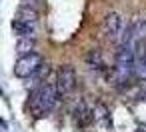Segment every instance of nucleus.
I'll return each mask as SVG.
<instances>
[{
  "label": "nucleus",
  "instance_id": "7",
  "mask_svg": "<svg viewBox=\"0 0 146 132\" xmlns=\"http://www.w3.org/2000/svg\"><path fill=\"white\" fill-rule=\"evenodd\" d=\"M12 30H14L20 38H24V36H34V24H28V22H24V20H20V18H14V20H12Z\"/></svg>",
  "mask_w": 146,
  "mask_h": 132
},
{
  "label": "nucleus",
  "instance_id": "4",
  "mask_svg": "<svg viewBox=\"0 0 146 132\" xmlns=\"http://www.w3.org/2000/svg\"><path fill=\"white\" fill-rule=\"evenodd\" d=\"M54 84H56V90L60 96H66L74 90L76 86V70L70 66V64H62L58 70H56V76H54Z\"/></svg>",
  "mask_w": 146,
  "mask_h": 132
},
{
  "label": "nucleus",
  "instance_id": "6",
  "mask_svg": "<svg viewBox=\"0 0 146 132\" xmlns=\"http://www.w3.org/2000/svg\"><path fill=\"white\" fill-rule=\"evenodd\" d=\"M128 26H130V30H132L134 42H136V40H146V18H136V20H132Z\"/></svg>",
  "mask_w": 146,
  "mask_h": 132
},
{
  "label": "nucleus",
  "instance_id": "2",
  "mask_svg": "<svg viewBox=\"0 0 146 132\" xmlns=\"http://www.w3.org/2000/svg\"><path fill=\"white\" fill-rule=\"evenodd\" d=\"M42 66H44V62H42V56H40L38 52L22 54V56L16 60V64H14V74H16L18 78H30V76H34Z\"/></svg>",
  "mask_w": 146,
  "mask_h": 132
},
{
  "label": "nucleus",
  "instance_id": "9",
  "mask_svg": "<svg viewBox=\"0 0 146 132\" xmlns=\"http://www.w3.org/2000/svg\"><path fill=\"white\" fill-rule=\"evenodd\" d=\"M34 46H36L34 36H24V38H20V40H18L16 50H18V52H20V56H22V54H30V52H34Z\"/></svg>",
  "mask_w": 146,
  "mask_h": 132
},
{
  "label": "nucleus",
  "instance_id": "8",
  "mask_svg": "<svg viewBox=\"0 0 146 132\" xmlns=\"http://www.w3.org/2000/svg\"><path fill=\"white\" fill-rule=\"evenodd\" d=\"M86 64L90 66V68H96V70H100L102 66H104V60H102V52L98 50V48H92L88 54H86Z\"/></svg>",
  "mask_w": 146,
  "mask_h": 132
},
{
  "label": "nucleus",
  "instance_id": "1",
  "mask_svg": "<svg viewBox=\"0 0 146 132\" xmlns=\"http://www.w3.org/2000/svg\"><path fill=\"white\" fill-rule=\"evenodd\" d=\"M58 98H60V94H58V90H56V84L44 80V82H40L38 88L30 94V112L40 118V116L48 114V112L54 108V104H56Z\"/></svg>",
  "mask_w": 146,
  "mask_h": 132
},
{
  "label": "nucleus",
  "instance_id": "5",
  "mask_svg": "<svg viewBox=\"0 0 146 132\" xmlns=\"http://www.w3.org/2000/svg\"><path fill=\"white\" fill-rule=\"evenodd\" d=\"M72 116H74V120H76L80 126H84V124H88V122L92 120V110L80 100V102H76V106H74V110H72Z\"/></svg>",
  "mask_w": 146,
  "mask_h": 132
},
{
  "label": "nucleus",
  "instance_id": "3",
  "mask_svg": "<svg viewBox=\"0 0 146 132\" xmlns=\"http://www.w3.org/2000/svg\"><path fill=\"white\" fill-rule=\"evenodd\" d=\"M124 28H126L124 26V18L118 12H108L104 16V20H102V34L110 42H120Z\"/></svg>",
  "mask_w": 146,
  "mask_h": 132
},
{
  "label": "nucleus",
  "instance_id": "10",
  "mask_svg": "<svg viewBox=\"0 0 146 132\" xmlns=\"http://www.w3.org/2000/svg\"><path fill=\"white\" fill-rule=\"evenodd\" d=\"M18 18H20V20H24V22H28V24H36L38 14H36L32 8H22V10L18 12Z\"/></svg>",
  "mask_w": 146,
  "mask_h": 132
}]
</instances>
